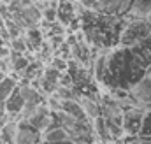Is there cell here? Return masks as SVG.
I'll return each mask as SVG.
<instances>
[{
	"mask_svg": "<svg viewBox=\"0 0 151 144\" xmlns=\"http://www.w3.org/2000/svg\"><path fill=\"white\" fill-rule=\"evenodd\" d=\"M151 35V21H146V19H132L123 34H121V42L125 46H134L144 39H148Z\"/></svg>",
	"mask_w": 151,
	"mask_h": 144,
	"instance_id": "1",
	"label": "cell"
},
{
	"mask_svg": "<svg viewBox=\"0 0 151 144\" xmlns=\"http://www.w3.org/2000/svg\"><path fill=\"white\" fill-rule=\"evenodd\" d=\"M130 99L135 102V107L151 109V74H146L130 86Z\"/></svg>",
	"mask_w": 151,
	"mask_h": 144,
	"instance_id": "2",
	"label": "cell"
},
{
	"mask_svg": "<svg viewBox=\"0 0 151 144\" xmlns=\"http://www.w3.org/2000/svg\"><path fill=\"white\" fill-rule=\"evenodd\" d=\"M142 118H144V109L141 107H128L123 111V118H121V128L123 134L127 137H135L141 132V125H142Z\"/></svg>",
	"mask_w": 151,
	"mask_h": 144,
	"instance_id": "3",
	"label": "cell"
},
{
	"mask_svg": "<svg viewBox=\"0 0 151 144\" xmlns=\"http://www.w3.org/2000/svg\"><path fill=\"white\" fill-rule=\"evenodd\" d=\"M53 120H55L53 112L46 107V104L42 102V104H39L37 107H35V111L30 114V118L25 120V121H27L32 128H35L37 132H44V130L53 123Z\"/></svg>",
	"mask_w": 151,
	"mask_h": 144,
	"instance_id": "4",
	"label": "cell"
},
{
	"mask_svg": "<svg viewBox=\"0 0 151 144\" xmlns=\"http://www.w3.org/2000/svg\"><path fill=\"white\" fill-rule=\"evenodd\" d=\"M40 132L32 128L25 120L18 121V139L16 144H40Z\"/></svg>",
	"mask_w": 151,
	"mask_h": 144,
	"instance_id": "5",
	"label": "cell"
},
{
	"mask_svg": "<svg viewBox=\"0 0 151 144\" xmlns=\"http://www.w3.org/2000/svg\"><path fill=\"white\" fill-rule=\"evenodd\" d=\"M128 16L132 19H151V0H132L128 7Z\"/></svg>",
	"mask_w": 151,
	"mask_h": 144,
	"instance_id": "6",
	"label": "cell"
},
{
	"mask_svg": "<svg viewBox=\"0 0 151 144\" xmlns=\"http://www.w3.org/2000/svg\"><path fill=\"white\" fill-rule=\"evenodd\" d=\"M76 100L79 102V106H81L84 116H86V120H88L90 123L100 116V104H99L95 99H90V97H86V95H81V97H76Z\"/></svg>",
	"mask_w": 151,
	"mask_h": 144,
	"instance_id": "7",
	"label": "cell"
},
{
	"mask_svg": "<svg viewBox=\"0 0 151 144\" xmlns=\"http://www.w3.org/2000/svg\"><path fill=\"white\" fill-rule=\"evenodd\" d=\"M18 139V121L5 120L0 127V143L2 144H16Z\"/></svg>",
	"mask_w": 151,
	"mask_h": 144,
	"instance_id": "8",
	"label": "cell"
},
{
	"mask_svg": "<svg viewBox=\"0 0 151 144\" xmlns=\"http://www.w3.org/2000/svg\"><path fill=\"white\" fill-rule=\"evenodd\" d=\"M16 88H18V79L14 76H9V74L4 76L0 81V102H5Z\"/></svg>",
	"mask_w": 151,
	"mask_h": 144,
	"instance_id": "9",
	"label": "cell"
},
{
	"mask_svg": "<svg viewBox=\"0 0 151 144\" xmlns=\"http://www.w3.org/2000/svg\"><path fill=\"white\" fill-rule=\"evenodd\" d=\"M62 111L65 114L72 116L77 121H88L86 116H84V112H83V109H81V106H79V102L76 99H72V100H63L62 102Z\"/></svg>",
	"mask_w": 151,
	"mask_h": 144,
	"instance_id": "10",
	"label": "cell"
},
{
	"mask_svg": "<svg viewBox=\"0 0 151 144\" xmlns=\"http://www.w3.org/2000/svg\"><path fill=\"white\" fill-rule=\"evenodd\" d=\"M107 63H109V58L107 55H99L95 58V63H93V74H95V79L99 83H104V76H106V71H107Z\"/></svg>",
	"mask_w": 151,
	"mask_h": 144,
	"instance_id": "11",
	"label": "cell"
},
{
	"mask_svg": "<svg viewBox=\"0 0 151 144\" xmlns=\"http://www.w3.org/2000/svg\"><path fill=\"white\" fill-rule=\"evenodd\" d=\"M130 4H132V0H109L106 4L104 11L109 14H125L128 11Z\"/></svg>",
	"mask_w": 151,
	"mask_h": 144,
	"instance_id": "12",
	"label": "cell"
},
{
	"mask_svg": "<svg viewBox=\"0 0 151 144\" xmlns=\"http://www.w3.org/2000/svg\"><path fill=\"white\" fill-rule=\"evenodd\" d=\"M4 25H5L4 28H5V32H7L9 39H16V37L23 35V30H21V28H19L12 19H9V18H7V19H4Z\"/></svg>",
	"mask_w": 151,
	"mask_h": 144,
	"instance_id": "13",
	"label": "cell"
},
{
	"mask_svg": "<svg viewBox=\"0 0 151 144\" xmlns=\"http://www.w3.org/2000/svg\"><path fill=\"white\" fill-rule=\"evenodd\" d=\"M44 104H46V107L49 109L51 112H58V111H62V100L56 97V93L47 95L46 100H44Z\"/></svg>",
	"mask_w": 151,
	"mask_h": 144,
	"instance_id": "14",
	"label": "cell"
},
{
	"mask_svg": "<svg viewBox=\"0 0 151 144\" xmlns=\"http://www.w3.org/2000/svg\"><path fill=\"white\" fill-rule=\"evenodd\" d=\"M7 46H9V49L11 51H18V53H25L27 51V44H25V37H16V39H11L9 42H7Z\"/></svg>",
	"mask_w": 151,
	"mask_h": 144,
	"instance_id": "15",
	"label": "cell"
},
{
	"mask_svg": "<svg viewBox=\"0 0 151 144\" xmlns=\"http://www.w3.org/2000/svg\"><path fill=\"white\" fill-rule=\"evenodd\" d=\"M139 135L151 137V111H144V118H142V125H141Z\"/></svg>",
	"mask_w": 151,
	"mask_h": 144,
	"instance_id": "16",
	"label": "cell"
},
{
	"mask_svg": "<svg viewBox=\"0 0 151 144\" xmlns=\"http://www.w3.org/2000/svg\"><path fill=\"white\" fill-rule=\"evenodd\" d=\"M28 63H30V62H28V60H27V58L21 55L19 58H16V60L11 63V71H14V72H23L27 67H28Z\"/></svg>",
	"mask_w": 151,
	"mask_h": 144,
	"instance_id": "17",
	"label": "cell"
},
{
	"mask_svg": "<svg viewBox=\"0 0 151 144\" xmlns=\"http://www.w3.org/2000/svg\"><path fill=\"white\" fill-rule=\"evenodd\" d=\"M123 144H151V137H142V135H135V137H123Z\"/></svg>",
	"mask_w": 151,
	"mask_h": 144,
	"instance_id": "18",
	"label": "cell"
},
{
	"mask_svg": "<svg viewBox=\"0 0 151 144\" xmlns=\"http://www.w3.org/2000/svg\"><path fill=\"white\" fill-rule=\"evenodd\" d=\"M51 67L62 72L63 69H67V62H65V60H62V58H55V60H53V63H51Z\"/></svg>",
	"mask_w": 151,
	"mask_h": 144,
	"instance_id": "19",
	"label": "cell"
},
{
	"mask_svg": "<svg viewBox=\"0 0 151 144\" xmlns=\"http://www.w3.org/2000/svg\"><path fill=\"white\" fill-rule=\"evenodd\" d=\"M42 18H46L49 23H53V21L56 19V11H53V9H44V11H42Z\"/></svg>",
	"mask_w": 151,
	"mask_h": 144,
	"instance_id": "20",
	"label": "cell"
},
{
	"mask_svg": "<svg viewBox=\"0 0 151 144\" xmlns=\"http://www.w3.org/2000/svg\"><path fill=\"white\" fill-rule=\"evenodd\" d=\"M5 118V106H4V102H0V120H4Z\"/></svg>",
	"mask_w": 151,
	"mask_h": 144,
	"instance_id": "21",
	"label": "cell"
},
{
	"mask_svg": "<svg viewBox=\"0 0 151 144\" xmlns=\"http://www.w3.org/2000/svg\"><path fill=\"white\" fill-rule=\"evenodd\" d=\"M42 144H47V143H42ZM53 144H76L72 139H67V141H62V143H53Z\"/></svg>",
	"mask_w": 151,
	"mask_h": 144,
	"instance_id": "22",
	"label": "cell"
},
{
	"mask_svg": "<svg viewBox=\"0 0 151 144\" xmlns=\"http://www.w3.org/2000/svg\"><path fill=\"white\" fill-rule=\"evenodd\" d=\"M93 2H97V4H100V5H104V7H106V4H107L109 0H93Z\"/></svg>",
	"mask_w": 151,
	"mask_h": 144,
	"instance_id": "23",
	"label": "cell"
},
{
	"mask_svg": "<svg viewBox=\"0 0 151 144\" xmlns=\"http://www.w3.org/2000/svg\"><path fill=\"white\" fill-rule=\"evenodd\" d=\"M4 27H5V25H4V18L0 16V30H4Z\"/></svg>",
	"mask_w": 151,
	"mask_h": 144,
	"instance_id": "24",
	"label": "cell"
},
{
	"mask_svg": "<svg viewBox=\"0 0 151 144\" xmlns=\"http://www.w3.org/2000/svg\"><path fill=\"white\" fill-rule=\"evenodd\" d=\"M0 144H2V143H0Z\"/></svg>",
	"mask_w": 151,
	"mask_h": 144,
	"instance_id": "25",
	"label": "cell"
}]
</instances>
